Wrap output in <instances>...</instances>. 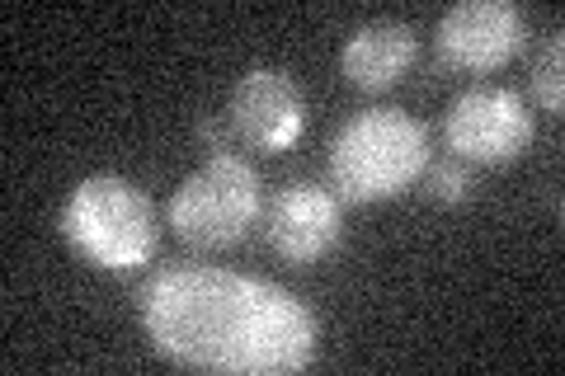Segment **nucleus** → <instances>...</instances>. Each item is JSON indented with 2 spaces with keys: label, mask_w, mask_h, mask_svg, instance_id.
<instances>
[{
  "label": "nucleus",
  "mask_w": 565,
  "mask_h": 376,
  "mask_svg": "<svg viewBox=\"0 0 565 376\" xmlns=\"http://www.w3.org/2000/svg\"><path fill=\"white\" fill-rule=\"evenodd\" d=\"M137 315L156 353L222 376L302 372L321 339V325L297 292L207 264L156 268L137 292Z\"/></svg>",
  "instance_id": "f257e3e1"
},
{
  "label": "nucleus",
  "mask_w": 565,
  "mask_h": 376,
  "mask_svg": "<svg viewBox=\"0 0 565 376\" xmlns=\"http://www.w3.org/2000/svg\"><path fill=\"white\" fill-rule=\"evenodd\" d=\"M429 128L405 109H363L330 141V189L344 203L396 198L429 170Z\"/></svg>",
  "instance_id": "f03ea898"
},
{
  "label": "nucleus",
  "mask_w": 565,
  "mask_h": 376,
  "mask_svg": "<svg viewBox=\"0 0 565 376\" xmlns=\"http://www.w3.org/2000/svg\"><path fill=\"white\" fill-rule=\"evenodd\" d=\"M62 236L90 264L122 273V268H141L156 259L161 222H156V207L141 184L122 174H90L62 203Z\"/></svg>",
  "instance_id": "7ed1b4c3"
},
{
  "label": "nucleus",
  "mask_w": 565,
  "mask_h": 376,
  "mask_svg": "<svg viewBox=\"0 0 565 376\" xmlns=\"http://www.w3.org/2000/svg\"><path fill=\"white\" fill-rule=\"evenodd\" d=\"M264 212L259 174L245 155L222 151L199 165L170 198V230L193 249H232Z\"/></svg>",
  "instance_id": "20e7f679"
},
{
  "label": "nucleus",
  "mask_w": 565,
  "mask_h": 376,
  "mask_svg": "<svg viewBox=\"0 0 565 376\" xmlns=\"http://www.w3.org/2000/svg\"><path fill=\"white\" fill-rule=\"evenodd\" d=\"M533 114L519 89L509 85H471L452 99L444 118V141L457 160L476 165H504L533 147Z\"/></svg>",
  "instance_id": "39448f33"
},
{
  "label": "nucleus",
  "mask_w": 565,
  "mask_h": 376,
  "mask_svg": "<svg viewBox=\"0 0 565 376\" xmlns=\"http://www.w3.org/2000/svg\"><path fill=\"white\" fill-rule=\"evenodd\" d=\"M444 62L457 71H500L527 43V20L509 0H457L434 29Z\"/></svg>",
  "instance_id": "423d86ee"
},
{
  "label": "nucleus",
  "mask_w": 565,
  "mask_h": 376,
  "mask_svg": "<svg viewBox=\"0 0 565 376\" xmlns=\"http://www.w3.org/2000/svg\"><path fill=\"white\" fill-rule=\"evenodd\" d=\"M232 132L250 151L274 155L282 147H292L307 128V99L297 80L282 66H250L232 89Z\"/></svg>",
  "instance_id": "0eeeda50"
},
{
  "label": "nucleus",
  "mask_w": 565,
  "mask_h": 376,
  "mask_svg": "<svg viewBox=\"0 0 565 376\" xmlns=\"http://www.w3.org/2000/svg\"><path fill=\"white\" fill-rule=\"evenodd\" d=\"M264 230H269V245L282 264L307 268L316 259H326L334 245H340L344 230V207L340 193H330L326 184H288L269 203V217H264Z\"/></svg>",
  "instance_id": "6e6552de"
},
{
  "label": "nucleus",
  "mask_w": 565,
  "mask_h": 376,
  "mask_svg": "<svg viewBox=\"0 0 565 376\" xmlns=\"http://www.w3.org/2000/svg\"><path fill=\"white\" fill-rule=\"evenodd\" d=\"M419 57V33L396 20H373L349 33L340 52V71L353 89H386L396 85Z\"/></svg>",
  "instance_id": "1a4fd4ad"
},
{
  "label": "nucleus",
  "mask_w": 565,
  "mask_h": 376,
  "mask_svg": "<svg viewBox=\"0 0 565 376\" xmlns=\"http://www.w3.org/2000/svg\"><path fill=\"white\" fill-rule=\"evenodd\" d=\"M561 52H565V43H561V29L546 39V47H542V57H537V66H533V95H537V104L546 114H561L565 109V85H561Z\"/></svg>",
  "instance_id": "9d476101"
},
{
  "label": "nucleus",
  "mask_w": 565,
  "mask_h": 376,
  "mask_svg": "<svg viewBox=\"0 0 565 376\" xmlns=\"http://www.w3.org/2000/svg\"><path fill=\"white\" fill-rule=\"evenodd\" d=\"M424 184H429V198L434 203H467L471 198V170L467 160H429V170H424Z\"/></svg>",
  "instance_id": "9b49d317"
}]
</instances>
